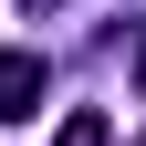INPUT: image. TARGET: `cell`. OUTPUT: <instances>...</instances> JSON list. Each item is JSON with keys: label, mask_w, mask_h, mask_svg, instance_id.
Instances as JSON below:
<instances>
[{"label": "cell", "mask_w": 146, "mask_h": 146, "mask_svg": "<svg viewBox=\"0 0 146 146\" xmlns=\"http://www.w3.org/2000/svg\"><path fill=\"white\" fill-rule=\"evenodd\" d=\"M42 52H0V125H21V115H42Z\"/></svg>", "instance_id": "1"}, {"label": "cell", "mask_w": 146, "mask_h": 146, "mask_svg": "<svg viewBox=\"0 0 146 146\" xmlns=\"http://www.w3.org/2000/svg\"><path fill=\"white\" fill-rule=\"evenodd\" d=\"M52 146H115V115L84 104V115H63V136H52Z\"/></svg>", "instance_id": "2"}, {"label": "cell", "mask_w": 146, "mask_h": 146, "mask_svg": "<svg viewBox=\"0 0 146 146\" xmlns=\"http://www.w3.org/2000/svg\"><path fill=\"white\" fill-rule=\"evenodd\" d=\"M136 84H146V42H136Z\"/></svg>", "instance_id": "3"}, {"label": "cell", "mask_w": 146, "mask_h": 146, "mask_svg": "<svg viewBox=\"0 0 146 146\" xmlns=\"http://www.w3.org/2000/svg\"><path fill=\"white\" fill-rule=\"evenodd\" d=\"M31 11H63V0H31Z\"/></svg>", "instance_id": "4"}, {"label": "cell", "mask_w": 146, "mask_h": 146, "mask_svg": "<svg viewBox=\"0 0 146 146\" xmlns=\"http://www.w3.org/2000/svg\"><path fill=\"white\" fill-rule=\"evenodd\" d=\"M136 146H146V136H136Z\"/></svg>", "instance_id": "5"}]
</instances>
